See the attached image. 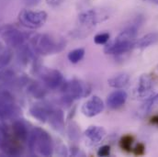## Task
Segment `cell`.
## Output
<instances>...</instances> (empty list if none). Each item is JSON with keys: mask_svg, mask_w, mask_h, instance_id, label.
<instances>
[{"mask_svg": "<svg viewBox=\"0 0 158 157\" xmlns=\"http://www.w3.org/2000/svg\"><path fill=\"white\" fill-rule=\"evenodd\" d=\"M139 20L126 27L118 36L109 43H106L104 52L106 54H122L133 48L139 30Z\"/></svg>", "mask_w": 158, "mask_h": 157, "instance_id": "1", "label": "cell"}, {"mask_svg": "<svg viewBox=\"0 0 158 157\" xmlns=\"http://www.w3.org/2000/svg\"><path fill=\"white\" fill-rule=\"evenodd\" d=\"M64 101L73 102L76 99L86 97L91 93V85L80 79H71L64 81L62 85Z\"/></svg>", "mask_w": 158, "mask_h": 157, "instance_id": "2", "label": "cell"}, {"mask_svg": "<svg viewBox=\"0 0 158 157\" xmlns=\"http://www.w3.org/2000/svg\"><path fill=\"white\" fill-rule=\"evenodd\" d=\"M31 148L43 156H50L53 152V143L51 136L43 130L35 128L31 138Z\"/></svg>", "mask_w": 158, "mask_h": 157, "instance_id": "3", "label": "cell"}, {"mask_svg": "<svg viewBox=\"0 0 158 157\" xmlns=\"http://www.w3.org/2000/svg\"><path fill=\"white\" fill-rule=\"evenodd\" d=\"M34 47L41 54H53L62 52L65 48V41L62 38L41 34L34 38Z\"/></svg>", "mask_w": 158, "mask_h": 157, "instance_id": "4", "label": "cell"}, {"mask_svg": "<svg viewBox=\"0 0 158 157\" xmlns=\"http://www.w3.org/2000/svg\"><path fill=\"white\" fill-rule=\"evenodd\" d=\"M47 13L45 11H33L30 9H23L19 12L18 19L19 22L31 30L41 28L47 20Z\"/></svg>", "mask_w": 158, "mask_h": 157, "instance_id": "5", "label": "cell"}, {"mask_svg": "<svg viewBox=\"0 0 158 157\" xmlns=\"http://www.w3.org/2000/svg\"><path fill=\"white\" fill-rule=\"evenodd\" d=\"M107 19H109V16L104 10H98L94 8L86 10L78 16L79 23L86 27L97 25L98 23L106 20Z\"/></svg>", "mask_w": 158, "mask_h": 157, "instance_id": "6", "label": "cell"}, {"mask_svg": "<svg viewBox=\"0 0 158 157\" xmlns=\"http://www.w3.org/2000/svg\"><path fill=\"white\" fill-rule=\"evenodd\" d=\"M104 108H105V105H104L103 100L99 97L94 96L90 97L89 99H87L83 104L81 108V111L85 116L88 118H92L100 114L104 110Z\"/></svg>", "mask_w": 158, "mask_h": 157, "instance_id": "7", "label": "cell"}, {"mask_svg": "<svg viewBox=\"0 0 158 157\" xmlns=\"http://www.w3.org/2000/svg\"><path fill=\"white\" fill-rule=\"evenodd\" d=\"M154 93V81L147 75H142L139 79L138 86L135 90V97L139 99H147Z\"/></svg>", "mask_w": 158, "mask_h": 157, "instance_id": "8", "label": "cell"}, {"mask_svg": "<svg viewBox=\"0 0 158 157\" xmlns=\"http://www.w3.org/2000/svg\"><path fill=\"white\" fill-rule=\"evenodd\" d=\"M41 78L49 87L52 89L62 86L63 83L64 82L63 75L58 70H54V69H46L42 73Z\"/></svg>", "mask_w": 158, "mask_h": 157, "instance_id": "9", "label": "cell"}, {"mask_svg": "<svg viewBox=\"0 0 158 157\" xmlns=\"http://www.w3.org/2000/svg\"><path fill=\"white\" fill-rule=\"evenodd\" d=\"M85 138L88 144L96 145L99 143L106 136V130L99 126H90L85 130Z\"/></svg>", "mask_w": 158, "mask_h": 157, "instance_id": "10", "label": "cell"}, {"mask_svg": "<svg viewBox=\"0 0 158 157\" xmlns=\"http://www.w3.org/2000/svg\"><path fill=\"white\" fill-rule=\"evenodd\" d=\"M128 98V95L124 90H115L110 93L107 98V105L111 109H118L123 106Z\"/></svg>", "mask_w": 158, "mask_h": 157, "instance_id": "11", "label": "cell"}, {"mask_svg": "<svg viewBox=\"0 0 158 157\" xmlns=\"http://www.w3.org/2000/svg\"><path fill=\"white\" fill-rule=\"evenodd\" d=\"M157 42L158 33L157 32H151V33H148V34L143 36L142 38L138 39L137 40H135L134 44H133V48L143 50L152 45H155Z\"/></svg>", "mask_w": 158, "mask_h": 157, "instance_id": "12", "label": "cell"}, {"mask_svg": "<svg viewBox=\"0 0 158 157\" xmlns=\"http://www.w3.org/2000/svg\"><path fill=\"white\" fill-rule=\"evenodd\" d=\"M129 82H130V76L128 74H124V73L118 74L117 76L108 80L109 85L113 88H117V89L125 87L126 85H128Z\"/></svg>", "mask_w": 158, "mask_h": 157, "instance_id": "13", "label": "cell"}, {"mask_svg": "<svg viewBox=\"0 0 158 157\" xmlns=\"http://www.w3.org/2000/svg\"><path fill=\"white\" fill-rule=\"evenodd\" d=\"M50 119H51V123L52 125L55 128V129H60L63 128L64 125V113L62 110H52L51 114H50Z\"/></svg>", "mask_w": 158, "mask_h": 157, "instance_id": "14", "label": "cell"}, {"mask_svg": "<svg viewBox=\"0 0 158 157\" xmlns=\"http://www.w3.org/2000/svg\"><path fill=\"white\" fill-rule=\"evenodd\" d=\"M156 106H158V94L151 96L150 97L145 99V102L141 108V111L143 114H147Z\"/></svg>", "mask_w": 158, "mask_h": 157, "instance_id": "15", "label": "cell"}, {"mask_svg": "<svg viewBox=\"0 0 158 157\" xmlns=\"http://www.w3.org/2000/svg\"><path fill=\"white\" fill-rule=\"evenodd\" d=\"M84 55H85V49L79 48L70 52L67 55V58L72 64H77L83 59Z\"/></svg>", "mask_w": 158, "mask_h": 157, "instance_id": "16", "label": "cell"}, {"mask_svg": "<svg viewBox=\"0 0 158 157\" xmlns=\"http://www.w3.org/2000/svg\"><path fill=\"white\" fill-rule=\"evenodd\" d=\"M132 143H133V137L131 135H125L123 136L119 141V146L122 150L126 152H131L132 149Z\"/></svg>", "mask_w": 158, "mask_h": 157, "instance_id": "17", "label": "cell"}, {"mask_svg": "<svg viewBox=\"0 0 158 157\" xmlns=\"http://www.w3.org/2000/svg\"><path fill=\"white\" fill-rule=\"evenodd\" d=\"M79 129L77 123L73 122L70 124L69 128H68V135L69 138L73 141H77L79 139Z\"/></svg>", "mask_w": 158, "mask_h": 157, "instance_id": "18", "label": "cell"}, {"mask_svg": "<svg viewBox=\"0 0 158 157\" xmlns=\"http://www.w3.org/2000/svg\"><path fill=\"white\" fill-rule=\"evenodd\" d=\"M110 40V33L108 32H103V33H98L94 37V41L96 44L98 45H103L106 44Z\"/></svg>", "mask_w": 158, "mask_h": 157, "instance_id": "19", "label": "cell"}, {"mask_svg": "<svg viewBox=\"0 0 158 157\" xmlns=\"http://www.w3.org/2000/svg\"><path fill=\"white\" fill-rule=\"evenodd\" d=\"M110 154V146H109V145H104V146L100 147L98 152V156H109Z\"/></svg>", "mask_w": 158, "mask_h": 157, "instance_id": "20", "label": "cell"}, {"mask_svg": "<svg viewBox=\"0 0 158 157\" xmlns=\"http://www.w3.org/2000/svg\"><path fill=\"white\" fill-rule=\"evenodd\" d=\"M144 145L143 143H138L136 145V147L133 149V153L136 155H143L144 154Z\"/></svg>", "mask_w": 158, "mask_h": 157, "instance_id": "21", "label": "cell"}, {"mask_svg": "<svg viewBox=\"0 0 158 157\" xmlns=\"http://www.w3.org/2000/svg\"><path fill=\"white\" fill-rule=\"evenodd\" d=\"M46 2H47V4L49 6L54 7V6H57L61 5L64 2V0H46Z\"/></svg>", "mask_w": 158, "mask_h": 157, "instance_id": "22", "label": "cell"}, {"mask_svg": "<svg viewBox=\"0 0 158 157\" xmlns=\"http://www.w3.org/2000/svg\"><path fill=\"white\" fill-rule=\"evenodd\" d=\"M27 1V4L31 6H36L37 4H39V2L40 0H26Z\"/></svg>", "mask_w": 158, "mask_h": 157, "instance_id": "23", "label": "cell"}, {"mask_svg": "<svg viewBox=\"0 0 158 157\" xmlns=\"http://www.w3.org/2000/svg\"><path fill=\"white\" fill-rule=\"evenodd\" d=\"M151 122L154 123V124H156V125H158V115L157 116H155L154 118H152Z\"/></svg>", "mask_w": 158, "mask_h": 157, "instance_id": "24", "label": "cell"}, {"mask_svg": "<svg viewBox=\"0 0 158 157\" xmlns=\"http://www.w3.org/2000/svg\"><path fill=\"white\" fill-rule=\"evenodd\" d=\"M144 1H147V2H150V3H153V4L158 5V0H144Z\"/></svg>", "mask_w": 158, "mask_h": 157, "instance_id": "25", "label": "cell"}]
</instances>
